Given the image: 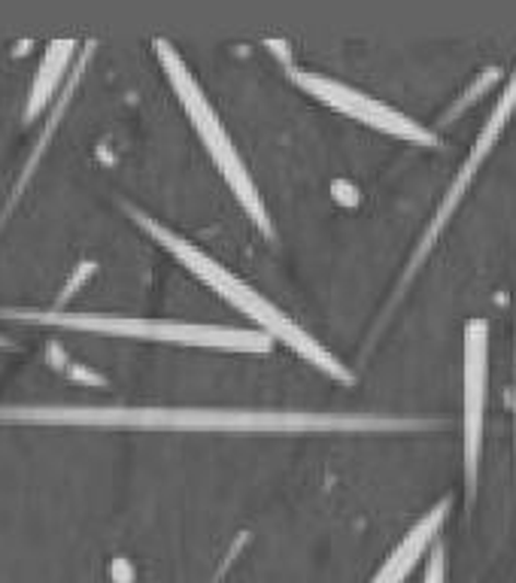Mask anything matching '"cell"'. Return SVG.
I'll use <instances>...</instances> for the list:
<instances>
[{
    "instance_id": "cell-11",
    "label": "cell",
    "mask_w": 516,
    "mask_h": 583,
    "mask_svg": "<svg viewBox=\"0 0 516 583\" xmlns=\"http://www.w3.org/2000/svg\"><path fill=\"white\" fill-rule=\"evenodd\" d=\"M499 73H502V70H499V68L483 70V77H480V80L474 82V89H471L468 95H462V97H459V101H456V107H453V113H459V109H462L465 104H471V101H477V95H480V92H483V89H486L490 82L499 80Z\"/></svg>"
},
{
    "instance_id": "cell-7",
    "label": "cell",
    "mask_w": 516,
    "mask_h": 583,
    "mask_svg": "<svg viewBox=\"0 0 516 583\" xmlns=\"http://www.w3.org/2000/svg\"><path fill=\"white\" fill-rule=\"evenodd\" d=\"M514 113H516V68H514V73H511L507 85H504L502 97L495 101V107H492L490 119H486V125L480 128V135H477L474 147H471L468 159H465L462 167H459V174H456V179L449 183V189H447V195H444V201H441V207L435 210V219L429 222V231L422 234V244L417 246V253H413V258H410L408 277L417 271V268H420L422 258L429 256V249L435 246L437 234L447 229L449 217L456 213V207H459V201L465 198V191L471 189V183H474L477 171H480V164L486 162V155H490L492 147L499 143V137L504 135L507 123L514 119Z\"/></svg>"
},
{
    "instance_id": "cell-3",
    "label": "cell",
    "mask_w": 516,
    "mask_h": 583,
    "mask_svg": "<svg viewBox=\"0 0 516 583\" xmlns=\"http://www.w3.org/2000/svg\"><path fill=\"white\" fill-rule=\"evenodd\" d=\"M0 319H13L22 326L64 328V331H89L104 338L146 340L164 347H195V350H225V353H268L273 338L256 328L207 326V323H179L159 316H125V313L97 311H61V307H0Z\"/></svg>"
},
{
    "instance_id": "cell-9",
    "label": "cell",
    "mask_w": 516,
    "mask_h": 583,
    "mask_svg": "<svg viewBox=\"0 0 516 583\" xmlns=\"http://www.w3.org/2000/svg\"><path fill=\"white\" fill-rule=\"evenodd\" d=\"M77 53H80V49H77V40H52L46 46L40 65L34 70V77H31V89H27L25 113H22L25 123H34L40 113L49 109L55 92L68 80L70 65H73Z\"/></svg>"
},
{
    "instance_id": "cell-12",
    "label": "cell",
    "mask_w": 516,
    "mask_h": 583,
    "mask_svg": "<svg viewBox=\"0 0 516 583\" xmlns=\"http://www.w3.org/2000/svg\"><path fill=\"white\" fill-rule=\"evenodd\" d=\"M514 365H516V353H514ZM514 386H516V377H514ZM514 410H516V389H514ZM514 434H516V413H514Z\"/></svg>"
},
{
    "instance_id": "cell-4",
    "label": "cell",
    "mask_w": 516,
    "mask_h": 583,
    "mask_svg": "<svg viewBox=\"0 0 516 583\" xmlns=\"http://www.w3.org/2000/svg\"><path fill=\"white\" fill-rule=\"evenodd\" d=\"M152 53H155L159 65H162L167 85L174 89L179 107L186 109L195 135L201 137L204 150L210 152V159L216 164L222 179L228 183V189L234 191L237 203L244 207L246 217L256 222L261 234L273 237V222L271 213H268V203H265V195L258 191L256 179H253V174H249V167H246L244 162V155L234 147L228 128L222 125V116H219L216 107L210 104V97H207V92L201 89L198 77H195L189 65H186V58L179 55L174 43L164 40V37H155V40H152Z\"/></svg>"
},
{
    "instance_id": "cell-2",
    "label": "cell",
    "mask_w": 516,
    "mask_h": 583,
    "mask_svg": "<svg viewBox=\"0 0 516 583\" xmlns=\"http://www.w3.org/2000/svg\"><path fill=\"white\" fill-rule=\"evenodd\" d=\"M122 207L137 229L143 231V234H150L164 253H171V256L177 258L191 277H198L207 289H213L219 299L228 301L232 307H237V311L249 316L253 323H258V331H265L268 338L280 340L289 350H295L301 359H307L316 371H322L331 381L347 383V386L355 383L353 371L343 365L322 340L313 338L307 328L295 323V316H289V313L280 311L271 299H265L256 285L241 280V277H237L232 268H225L219 258L210 256L207 249H201V246L189 241V237H183V234L171 229V225H164L162 219H155L150 217L146 210H140L137 203H122Z\"/></svg>"
},
{
    "instance_id": "cell-6",
    "label": "cell",
    "mask_w": 516,
    "mask_h": 583,
    "mask_svg": "<svg viewBox=\"0 0 516 583\" xmlns=\"http://www.w3.org/2000/svg\"><path fill=\"white\" fill-rule=\"evenodd\" d=\"M462 447L465 483L477 492L480 453H483V420H486V386H490V323L471 319L465 328V371H462Z\"/></svg>"
},
{
    "instance_id": "cell-1",
    "label": "cell",
    "mask_w": 516,
    "mask_h": 583,
    "mask_svg": "<svg viewBox=\"0 0 516 583\" xmlns=\"http://www.w3.org/2000/svg\"><path fill=\"white\" fill-rule=\"evenodd\" d=\"M0 425H80L122 432H422L435 420L335 410L195 405H0Z\"/></svg>"
},
{
    "instance_id": "cell-8",
    "label": "cell",
    "mask_w": 516,
    "mask_h": 583,
    "mask_svg": "<svg viewBox=\"0 0 516 583\" xmlns=\"http://www.w3.org/2000/svg\"><path fill=\"white\" fill-rule=\"evenodd\" d=\"M449 508H453V499H444V502H437L432 511L425 516L417 520V526L398 541L389 557L383 559V565L377 569V574L371 578L367 583H404L410 578V571L420 565V559L429 553V547H435L437 535L444 529V523H447Z\"/></svg>"
},
{
    "instance_id": "cell-13",
    "label": "cell",
    "mask_w": 516,
    "mask_h": 583,
    "mask_svg": "<svg viewBox=\"0 0 516 583\" xmlns=\"http://www.w3.org/2000/svg\"><path fill=\"white\" fill-rule=\"evenodd\" d=\"M0 347H7V338H3V335H0Z\"/></svg>"
},
{
    "instance_id": "cell-5",
    "label": "cell",
    "mask_w": 516,
    "mask_h": 583,
    "mask_svg": "<svg viewBox=\"0 0 516 583\" xmlns=\"http://www.w3.org/2000/svg\"><path fill=\"white\" fill-rule=\"evenodd\" d=\"M289 77L295 85H301L310 97H316L319 104L338 109L343 116H350L355 123L367 125V128H377V131H386V135L401 137L408 143H417V147H437L441 137L432 128H425L422 123H417L413 116L395 109L392 104H383L380 97L367 95L355 85H347V82L331 80L326 73H313V70L295 68L289 65Z\"/></svg>"
},
{
    "instance_id": "cell-10",
    "label": "cell",
    "mask_w": 516,
    "mask_h": 583,
    "mask_svg": "<svg viewBox=\"0 0 516 583\" xmlns=\"http://www.w3.org/2000/svg\"><path fill=\"white\" fill-rule=\"evenodd\" d=\"M422 583H447V550H444V544L432 547V557H429Z\"/></svg>"
}]
</instances>
